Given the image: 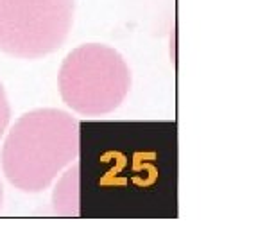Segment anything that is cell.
Masks as SVG:
<instances>
[{"mask_svg":"<svg viewBox=\"0 0 258 242\" xmlns=\"http://www.w3.org/2000/svg\"><path fill=\"white\" fill-rule=\"evenodd\" d=\"M79 154V122L63 109L40 108L22 115L2 147V170L11 185L43 192Z\"/></svg>","mask_w":258,"mask_h":242,"instance_id":"cell-1","label":"cell"},{"mask_svg":"<svg viewBox=\"0 0 258 242\" xmlns=\"http://www.w3.org/2000/svg\"><path fill=\"white\" fill-rule=\"evenodd\" d=\"M59 92L64 104L86 117H101L120 108L131 88V72L120 52L108 45L74 48L61 65Z\"/></svg>","mask_w":258,"mask_h":242,"instance_id":"cell-2","label":"cell"},{"mask_svg":"<svg viewBox=\"0 0 258 242\" xmlns=\"http://www.w3.org/2000/svg\"><path fill=\"white\" fill-rule=\"evenodd\" d=\"M76 0H0V52L38 59L63 47Z\"/></svg>","mask_w":258,"mask_h":242,"instance_id":"cell-3","label":"cell"},{"mask_svg":"<svg viewBox=\"0 0 258 242\" xmlns=\"http://www.w3.org/2000/svg\"><path fill=\"white\" fill-rule=\"evenodd\" d=\"M54 212L61 217H77L79 215V165L67 167L52 198Z\"/></svg>","mask_w":258,"mask_h":242,"instance_id":"cell-4","label":"cell"},{"mask_svg":"<svg viewBox=\"0 0 258 242\" xmlns=\"http://www.w3.org/2000/svg\"><path fill=\"white\" fill-rule=\"evenodd\" d=\"M9 118H11V108H9V101H8V95H6L4 86L0 83V138L6 133Z\"/></svg>","mask_w":258,"mask_h":242,"instance_id":"cell-5","label":"cell"},{"mask_svg":"<svg viewBox=\"0 0 258 242\" xmlns=\"http://www.w3.org/2000/svg\"><path fill=\"white\" fill-rule=\"evenodd\" d=\"M2 199H4V190H2V185H0V206H2Z\"/></svg>","mask_w":258,"mask_h":242,"instance_id":"cell-6","label":"cell"}]
</instances>
